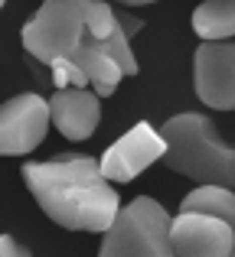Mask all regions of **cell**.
Returning <instances> with one entry per match:
<instances>
[{
  "instance_id": "obj_1",
  "label": "cell",
  "mask_w": 235,
  "mask_h": 257,
  "mask_svg": "<svg viewBox=\"0 0 235 257\" xmlns=\"http://www.w3.org/2000/svg\"><path fill=\"white\" fill-rule=\"evenodd\" d=\"M23 179L39 208L69 231L105 234L121 212L118 189L102 176L98 160L82 153H59L46 163H26Z\"/></svg>"
},
{
  "instance_id": "obj_2",
  "label": "cell",
  "mask_w": 235,
  "mask_h": 257,
  "mask_svg": "<svg viewBox=\"0 0 235 257\" xmlns=\"http://www.w3.org/2000/svg\"><path fill=\"white\" fill-rule=\"evenodd\" d=\"M160 137L167 140L160 163L193 179L196 186H219L235 192V147L219 137L212 117L196 111L173 114L160 127Z\"/></svg>"
},
{
  "instance_id": "obj_3",
  "label": "cell",
  "mask_w": 235,
  "mask_h": 257,
  "mask_svg": "<svg viewBox=\"0 0 235 257\" xmlns=\"http://www.w3.org/2000/svg\"><path fill=\"white\" fill-rule=\"evenodd\" d=\"M173 218L150 195L121 205L115 225L105 231L98 257H173L170 251Z\"/></svg>"
},
{
  "instance_id": "obj_4",
  "label": "cell",
  "mask_w": 235,
  "mask_h": 257,
  "mask_svg": "<svg viewBox=\"0 0 235 257\" xmlns=\"http://www.w3.org/2000/svg\"><path fill=\"white\" fill-rule=\"evenodd\" d=\"M85 36H89V30H85L82 0H46L20 33L26 52L33 59H39L43 65L72 59L82 49Z\"/></svg>"
},
{
  "instance_id": "obj_5",
  "label": "cell",
  "mask_w": 235,
  "mask_h": 257,
  "mask_svg": "<svg viewBox=\"0 0 235 257\" xmlns=\"http://www.w3.org/2000/svg\"><path fill=\"white\" fill-rule=\"evenodd\" d=\"M49 101L26 91L0 104V157H23L49 134Z\"/></svg>"
},
{
  "instance_id": "obj_6",
  "label": "cell",
  "mask_w": 235,
  "mask_h": 257,
  "mask_svg": "<svg viewBox=\"0 0 235 257\" xmlns=\"http://www.w3.org/2000/svg\"><path fill=\"white\" fill-rule=\"evenodd\" d=\"M164 153H167V140L160 137V131L153 124H147V120H137L124 137L115 140V144L105 150V157L98 160V166H102V176L111 186H115V182L121 186V182L137 179L147 166L160 163Z\"/></svg>"
},
{
  "instance_id": "obj_7",
  "label": "cell",
  "mask_w": 235,
  "mask_h": 257,
  "mask_svg": "<svg viewBox=\"0 0 235 257\" xmlns=\"http://www.w3.org/2000/svg\"><path fill=\"white\" fill-rule=\"evenodd\" d=\"M193 88L212 111H235V39L199 43L193 52Z\"/></svg>"
},
{
  "instance_id": "obj_8",
  "label": "cell",
  "mask_w": 235,
  "mask_h": 257,
  "mask_svg": "<svg viewBox=\"0 0 235 257\" xmlns=\"http://www.w3.org/2000/svg\"><path fill=\"white\" fill-rule=\"evenodd\" d=\"M170 251L173 257H232L235 231L216 215L177 212L170 225Z\"/></svg>"
},
{
  "instance_id": "obj_9",
  "label": "cell",
  "mask_w": 235,
  "mask_h": 257,
  "mask_svg": "<svg viewBox=\"0 0 235 257\" xmlns=\"http://www.w3.org/2000/svg\"><path fill=\"white\" fill-rule=\"evenodd\" d=\"M49 117L65 140H89L102 120V101L89 88H65L49 98Z\"/></svg>"
},
{
  "instance_id": "obj_10",
  "label": "cell",
  "mask_w": 235,
  "mask_h": 257,
  "mask_svg": "<svg viewBox=\"0 0 235 257\" xmlns=\"http://www.w3.org/2000/svg\"><path fill=\"white\" fill-rule=\"evenodd\" d=\"M193 30L203 43H232L235 0H206L193 10Z\"/></svg>"
},
{
  "instance_id": "obj_11",
  "label": "cell",
  "mask_w": 235,
  "mask_h": 257,
  "mask_svg": "<svg viewBox=\"0 0 235 257\" xmlns=\"http://www.w3.org/2000/svg\"><path fill=\"white\" fill-rule=\"evenodd\" d=\"M72 62L79 65V69L85 72V78H89V85H92V91L98 94V98H108L111 91L118 88V82H121V75L124 72L118 69L115 62H111L108 56H105L102 49H98L95 43H92L89 36H85V43H82V49L72 56Z\"/></svg>"
},
{
  "instance_id": "obj_12",
  "label": "cell",
  "mask_w": 235,
  "mask_h": 257,
  "mask_svg": "<svg viewBox=\"0 0 235 257\" xmlns=\"http://www.w3.org/2000/svg\"><path fill=\"white\" fill-rule=\"evenodd\" d=\"M180 212L190 215V212H199V215H216L222 218L225 225L235 231V192L232 189H219V186H196L183 202H180ZM235 257V254H232Z\"/></svg>"
},
{
  "instance_id": "obj_13",
  "label": "cell",
  "mask_w": 235,
  "mask_h": 257,
  "mask_svg": "<svg viewBox=\"0 0 235 257\" xmlns=\"http://www.w3.org/2000/svg\"><path fill=\"white\" fill-rule=\"evenodd\" d=\"M92 43H95V39H92ZM95 46L124 72V75H134V72H137V59H134V52H131V39H127V33L121 30L118 23H115V33H111L108 39H102V43H95Z\"/></svg>"
},
{
  "instance_id": "obj_14",
  "label": "cell",
  "mask_w": 235,
  "mask_h": 257,
  "mask_svg": "<svg viewBox=\"0 0 235 257\" xmlns=\"http://www.w3.org/2000/svg\"><path fill=\"white\" fill-rule=\"evenodd\" d=\"M85 30H89V39L102 43L115 33V7L102 4V0H92L85 4Z\"/></svg>"
},
{
  "instance_id": "obj_15",
  "label": "cell",
  "mask_w": 235,
  "mask_h": 257,
  "mask_svg": "<svg viewBox=\"0 0 235 257\" xmlns=\"http://www.w3.org/2000/svg\"><path fill=\"white\" fill-rule=\"evenodd\" d=\"M52 69V82H56V91H65V88H89V78L79 69L72 59H59V62L49 65Z\"/></svg>"
},
{
  "instance_id": "obj_16",
  "label": "cell",
  "mask_w": 235,
  "mask_h": 257,
  "mask_svg": "<svg viewBox=\"0 0 235 257\" xmlns=\"http://www.w3.org/2000/svg\"><path fill=\"white\" fill-rule=\"evenodd\" d=\"M115 23L121 26V30H124L127 33V39H131L134 36V33H140V30H144V20H137V17H131V13H124V10H118L115 13Z\"/></svg>"
},
{
  "instance_id": "obj_17",
  "label": "cell",
  "mask_w": 235,
  "mask_h": 257,
  "mask_svg": "<svg viewBox=\"0 0 235 257\" xmlns=\"http://www.w3.org/2000/svg\"><path fill=\"white\" fill-rule=\"evenodd\" d=\"M0 257H30V251L20 241H13L10 234H0Z\"/></svg>"
}]
</instances>
